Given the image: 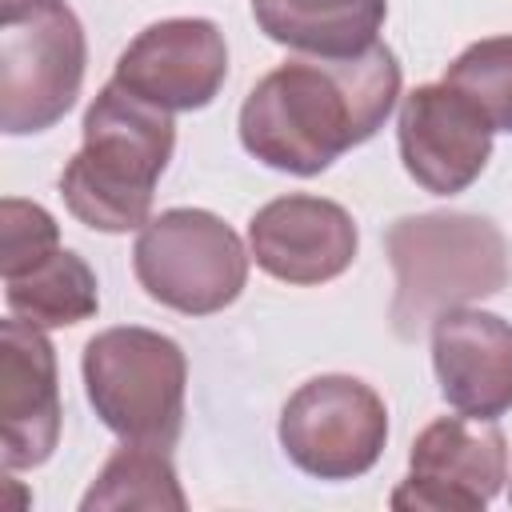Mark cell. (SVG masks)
Listing matches in <instances>:
<instances>
[{"mask_svg": "<svg viewBox=\"0 0 512 512\" xmlns=\"http://www.w3.org/2000/svg\"><path fill=\"white\" fill-rule=\"evenodd\" d=\"M384 252L396 276L392 328L416 340L440 312L496 296L512 280L504 232L476 212H416L384 232Z\"/></svg>", "mask_w": 512, "mask_h": 512, "instance_id": "obj_3", "label": "cell"}, {"mask_svg": "<svg viewBox=\"0 0 512 512\" xmlns=\"http://www.w3.org/2000/svg\"><path fill=\"white\" fill-rule=\"evenodd\" d=\"M396 140L404 172L432 196H456L492 156V124L452 84H420L400 100Z\"/></svg>", "mask_w": 512, "mask_h": 512, "instance_id": "obj_9", "label": "cell"}, {"mask_svg": "<svg viewBox=\"0 0 512 512\" xmlns=\"http://www.w3.org/2000/svg\"><path fill=\"white\" fill-rule=\"evenodd\" d=\"M508 480V444L492 420L440 416L408 452V480L392 492L396 512H480Z\"/></svg>", "mask_w": 512, "mask_h": 512, "instance_id": "obj_8", "label": "cell"}, {"mask_svg": "<svg viewBox=\"0 0 512 512\" xmlns=\"http://www.w3.org/2000/svg\"><path fill=\"white\" fill-rule=\"evenodd\" d=\"M396 96L400 64L380 40L352 56L300 52L244 96L240 144L276 172L320 176L384 128Z\"/></svg>", "mask_w": 512, "mask_h": 512, "instance_id": "obj_1", "label": "cell"}, {"mask_svg": "<svg viewBox=\"0 0 512 512\" xmlns=\"http://www.w3.org/2000/svg\"><path fill=\"white\" fill-rule=\"evenodd\" d=\"M432 368L440 396L476 420L512 408V324L484 308H448L432 320Z\"/></svg>", "mask_w": 512, "mask_h": 512, "instance_id": "obj_13", "label": "cell"}, {"mask_svg": "<svg viewBox=\"0 0 512 512\" xmlns=\"http://www.w3.org/2000/svg\"><path fill=\"white\" fill-rule=\"evenodd\" d=\"M112 80L168 112L208 108L228 80L224 32L204 16L156 20L120 52Z\"/></svg>", "mask_w": 512, "mask_h": 512, "instance_id": "obj_11", "label": "cell"}, {"mask_svg": "<svg viewBox=\"0 0 512 512\" xmlns=\"http://www.w3.org/2000/svg\"><path fill=\"white\" fill-rule=\"evenodd\" d=\"M84 392L108 432L128 444L172 448L184 432V348L152 328H104L80 356Z\"/></svg>", "mask_w": 512, "mask_h": 512, "instance_id": "obj_4", "label": "cell"}, {"mask_svg": "<svg viewBox=\"0 0 512 512\" xmlns=\"http://www.w3.org/2000/svg\"><path fill=\"white\" fill-rule=\"evenodd\" d=\"M388 0H252L260 32L312 56H352L376 44Z\"/></svg>", "mask_w": 512, "mask_h": 512, "instance_id": "obj_14", "label": "cell"}, {"mask_svg": "<svg viewBox=\"0 0 512 512\" xmlns=\"http://www.w3.org/2000/svg\"><path fill=\"white\" fill-rule=\"evenodd\" d=\"M248 248L260 272L284 284H328L356 260L360 232L348 208L324 196H276L248 220Z\"/></svg>", "mask_w": 512, "mask_h": 512, "instance_id": "obj_12", "label": "cell"}, {"mask_svg": "<svg viewBox=\"0 0 512 512\" xmlns=\"http://www.w3.org/2000/svg\"><path fill=\"white\" fill-rule=\"evenodd\" d=\"M508 500H512V492H508Z\"/></svg>", "mask_w": 512, "mask_h": 512, "instance_id": "obj_19", "label": "cell"}, {"mask_svg": "<svg viewBox=\"0 0 512 512\" xmlns=\"http://www.w3.org/2000/svg\"><path fill=\"white\" fill-rule=\"evenodd\" d=\"M388 440V408L380 392L356 376H316L300 384L280 412L284 456L316 480L364 476Z\"/></svg>", "mask_w": 512, "mask_h": 512, "instance_id": "obj_7", "label": "cell"}, {"mask_svg": "<svg viewBox=\"0 0 512 512\" xmlns=\"http://www.w3.org/2000/svg\"><path fill=\"white\" fill-rule=\"evenodd\" d=\"M444 84L464 92L492 132H512V36H488L468 44L444 72Z\"/></svg>", "mask_w": 512, "mask_h": 512, "instance_id": "obj_17", "label": "cell"}, {"mask_svg": "<svg viewBox=\"0 0 512 512\" xmlns=\"http://www.w3.org/2000/svg\"><path fill=\"white\" fill-rule=\"evenodd\" d=\"M56 348L40 324L8 316L0 324V460L4 472L40 468L60 444Z\"/></svg>", "mask_w": 512, "mask_h": 512, "instance_id": "obj_10", "label": "cell"}, {"mask_svg": "<svg viewBox=\"0 0 512 512\" xmlns=\"http://www.w3.org/2000/svg\"><path fill=\"white\" fill-rule=\"evenodd\" d=\"M176 148L172 112L108 80L84 112V144L60 172L68 212L92 232H136L152 216L156 180Z\"/></svg>", "mask_w": 512, "mask_h": 512, "instance_id": "obj_2", "label": "cell"}, {"mask_svg": "<svg viewBox=\"0 0 512 512\" xmlns=\"http://www.w3.org/2000/svg\"><path fill=\"white\" fill-rule=\"evenodd\" d=\"M132 272L156 304L184 316H212L244 292L248 252L216 212L168 208L140 228Z\"/></svg>", "mask_w": 512, "mask_h": 512, "instance_id": "obj_6", "label": "cell"}, {"mask_svg": "<svg viewBox=\"0 0 512 512\" xmlns=\"http://www.w3.org/2000/svg\"><path fill=\"white\" fill-rule=\"evenodd\" d=\"M60 248V224L52 220L48 208L4 196L0 200V272L4 280L24 276L40 260H48Z\"/></svg>", "mask_w": 512, "mask_h": 512, "instance_id": "obj_18", "label": "cell"}, {"mask_svg": "<svg viewBox=\"0 0 512 512\" xmlns=\"http://www.w3.org/2000/svg\"><path fill=\"white\" fill-rule=\"evenodd\" d=\"M4 300L12 316L40 328H72L80 320H92L100 308L96 272L72 248H56L24 276L4 280Z\"/></svg>", "mask_w": 512, "mask_h": 512, "instance_id": "obj_15", "label": "cell"}, {"mask_svg": "<svg viewBox=\"0 0 512 512\" xmlns=\"http://www.w3.org/2000/svg\"><path fill=\"white\" fill-rule=\"evenodd\" d=\"M88 44L68 0H0V128L32 136L68 116Z\"/></svg>", "mask_w": 512, "mask_h": 512, "instance_id": "obj_5", "label": "cell"}, {"mask_svg": "<svg viewBox=\"0 0 512 512\" xmlns=\"http://www.w3.org/2000/svg\"><path fill=\"white\" fill-rule=\"evenodd\" d=\"M84 512H108V508H188L184 488L176 480V468L168 460V448L152 444H128L116 448L92 488L80 500Z\"/></svg>", "mask_w": 512, "mask_h": 512, "instance_id": "obj_16", "label": "cell"}]
</instances>
